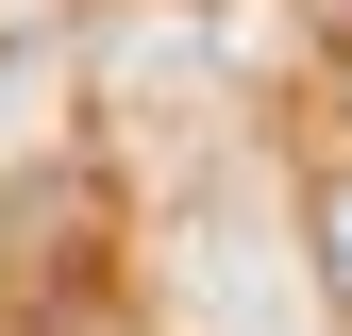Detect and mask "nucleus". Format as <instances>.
I'll return each instance as SVG.
<instances>
[{
    "label": "nucleus",
    "mask_w": 352,
    "mask_h": 336,
    "mask_svg": "<svg viewBox=\"0 0 352 336\" xmlns=\"http://www.w3.org/2000/svg\"><path fill=\"white\" fill-rule=\"evenodd\" d=\"M319 286H336V319H352V168L319 185Z\"/></svg>",
    "instance_id": "nucleus-1"
}]
</instances>
